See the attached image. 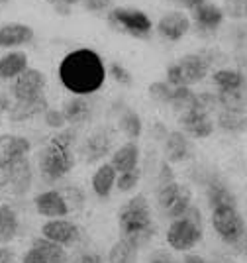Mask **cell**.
<instances>
[{
    "label": "cell",
    "mask_w": 247,
    "mask_h": 263,
    "mask_svg": "<svg viewBox=\"0 0 247 263\" xmlns=\"http://www.w3.org/2000/svg\"><path fill=\"white\" fill-rule=\"evenodd\" d=\"M30 67V59L24 51H8L0 57V81H12L20 77Z\"/></svg>",
    "instance_id": "cell-23"
},
{
    "label": "cell",
    "mask_w": 247,
    "mask_h": 263,
    "mask_svg": "<svg viewBox=\"0 0 247 263\" xmlns=\"http://www.w3.org/2000/svg\"><path fill=\"white\" fill-rule=\"evenodd\" d=\"M108 24L116 30L136 37V40H149L153 22L143 10L128 8V6H116L108 12Z\"/></svg>",
    "instance_id": "cell-5"
},
{
    "label": "cell",
    "mask_w": 247,
    "mask_h": 263,
    "mask_svg": "<svg viewBox=\"0 0 247 263\" xmlns=\"http://www.w3.org/2000/svg\"><path fill=\"white\" fill-rule=\"evenodd\" d=\"M140 179H141V169L136 167L131 171H126V173H118L116 175V189L120 193H131L136 186L140 185Z\"/></svg>",
    "instance_id": "cell-34"
},
{
    "label": "cell",
    "mask_w": 247,
    "mask_h": 263,
    "mask_svg": "<svg viewBox=\"0 0 247 263\" xmlns=\"http://www.w3.org/2000/svg\"><path fill=\"white\" fill-rule=\"evenodd\" d=\"M33 206H35V212L43 216V218H65L71 210L65 202L61 191H43L40 195H35L33 198Z\"/></svg>",
    "instance_id": "cell-16"
},
{
    "label": "cell",
    "mask_w": 247,
    "mask_h": 263,
    "mask_svg": "<svg viewBox=\"0 0 247 263\" xmlns=\"http://www.w3.org/2000/svg\"><path fill=\"white\" fill-rule=\"evenodd\" d=\"M32 149V142L18 134H0V171L26 159Z\"/></svg>",
    "instance_id": "cell-10"
},
{
    "label": "cell",
    "mask_w": 247,
    "mask_h": 263,
    "mask_svg": "<svg viewBox=\"0 0 247 263\" xmlns=\"http://www.w3.org/2000/svg\"><path fill=\"white\" fill-rule=\"evenodd\" d=\"M198 104V97H196V92H194L191 87H179V88H173V97H171V102H169V106H171L179 116L186 112V110L194 108Z\"/></svg>",
    "instance_id": "cell-30"
},
{
    "label": "cell",
    "mask_w": 247,
    "mask_h": 263,
    "mask_svg": "<svg viewBox=\"0 0 247 263\" xmlns=\"http://www.w3.org/2000/svg\"><path fill=\"white\" fill-rule=\"evenodd\" d=\"M77 142L75 130H61L49 143L40 152V173L47 181H59L65 175H69L75 167V154L73 145Z\"/></svg>",
    "instance_id": "cell-3"
},
{
    "label": "cell",
    "mask_w": 247,
    "mask_h": 263,
    "mask_svg": "<svg viewBox=\"0 0 247 263\" xmlns=\"http://www.w3.org/2000/svg\"><path fill=\"white\" fill-rule=\"evenodd\" d=\"M171 2L173 4H177L179 8H184V10L191 12V10H194L198 4H202L204 0H171Z\"/></svg>",
    "instance_id": "cell-45"
},
{
    "label": "cell",
    "mask_w": 247,
    "mask_h": 263,
    "mask_svg": "<svg viewBox=\"0 0 247 263\" xmlns=\"http://www.w3.org/2000/svg\"><path fill=\"white\" fill-rule=\"evenodd\" d=\"M47 2L53 6L57 14H63V16H67V14L71 12V6L79 4L81 0H47Z\"/></svg>",
    "instance_id": "cell-42"
},
{
    "label": "cell",
    "mask_w": 247,
    "mask_h": 263,
    "mask_svg": "<svg viewBox=\"0 0 247 263\" xmlns=\"http://www.w3.org/2000/svg\"><path fill=\"white\" fill-rule=\"evenodd\" d=\"M232 248H234L239 255H245V257H247V230L243 232V236H241V238H239V240H237Z\"/></svg>",
    "instance_id": "cell-46"
},
{
    "label": "cell",
    "mask_w": 247,
    "mask_h": 263,
    "mask_svg": "<svg viewBox=\"0 0 247 263\" xmlns=\"http://www.w3.org/2000/svg\"><path fill=\"white\" fill-rule=\"evenodd\" d=\"M61 195H63L69 210L81 209V206L85 204V195H83V191H81L79 186H67V189L61 191Z\"/></svg>",
    "instance_id": "cell-36"
},
{
    "label": "cell",
    "mask_w": 247,
    "mask_h": 263,
    "mask_svg": "<svg viewBox=\"0 0 247 263\" xmlns=\"http://www.w3.org/2000/svg\"><path fill=\"white\" fill-rule=\"evenodd\" d=\"M110 147H112V138L108 136L106 132H94L92 136H88V140L83 145V154H85L86 161L88 163H94L104 159L110 154Z\"/></svg>",
    "instance_id": "cell-24"
},
{
    "label": "cell",
    "mask_w": 247,
    "mask_h": 263,
    "mask_svg": "<svg viewBox=\"0 0 247 263\" xmlns=\"http://www.w3.org/2000/svg\"><path fill=\"white\" fill-rule=\"evenodd\" d=\"M75 263H104V259H102V255H100V253L86 252V253H83Z\"/></svg>",
    "instance_id": "cell-44"
},
{
    "label": "cell",
    "mask_w": 247,
    "mask_h": 263,
    "mask_svg": "<svg viewBox=\"0 0 247 263\" xmlns=\"http://www.w3.org/2000/svg\"><path fill=\"white\" fill-rule=\"evenodd\" d=\"M204 236V216L196 204H191L183 216L175 218L167 228V243L175 252H193Z\"/></svg>",
    "instance_id": "cell-4"
},
{
    "label": "cell",
    "mask_w": 247,
    "mask_h": 263,
    "mask_svg": "<svg viewBox=\"0 0 247 263\" xmlns=\"http://www.w3.org/2000/svg\"><path fill=\"white\" fill-rule=\"evenodd\" d=\"M116 171L110 163H102L92 175V191L98 198H108L116 185Z\"/></svg>",
    "instance_id": "cell-27"
},
{
    "label": "cell",
    "mask_w": 247,
    "mask_h": 263,
    "mask_svg": "<svg viewBox=\"0 0 247 263\" xmlns=\"http://www.w3.org/2000/svg\"><path fill=\"white\" fill-rule=\"evenodd\" d=\"M191 24L196 26V30L202 33H214L222 22H224V10L214 4L212 0H204L202 4H198L194 10H191Z\"/></svg>",
    "instance_id": "cell-13"
},
{
    "label": "cell",
    "mask_w": 247,
    "mask_h": 263,
    "mask_svg": "<svg viewBox=\"0 0 247 263\" xmlns=\"http://www.w3.org/2000/svg\"><path fill=\"white\" fill-rule=\"evenodd\" d=\"M191 18L181 10L165 12L157 22V33L167 42H179L191 32Z\"/></svg>",
    "instance_id": "cell-14"
},
{
    "label": "cell",
    "mask_w": 247,
    "mask_h": 263,
    "mask_svg": "<svg viewBox=\"0 0 247 263\" xmlns=\"http://www.w3.org/2000/svg\"><path fill=\"white\" fill-rule=\"evenodd\" d=\"M212 228L224 243L234 246L247 230V222L237 206H218L212 210Z\"/></svg>",
    "instance_id": "cell-7"
},
{
    "label": "cell",
    "mask_w": 247,
    "mask_h": 263,
    "mask_svg": "<svg viewBox=\"0 0 247 263\" xmlns=\"http://www.w3.org/2000/svg\"><path fill=\"white\" fill-rule=\"evenodd\" d=\"M163 149H165V161H169V163H183V161H188L194 157L193 142L181 130L167 132Z\"/></svg>",
    "instance_id": "cell-15"
},
{
    "label": "cell",
    "mask_w": 247,
    "mask_h": 263,
    "mask_svg": "<svg viewBox=\"0 0 247 263\" xmlns=\"http://www.w3.org/2000/svg\"><path fill=\"white\" fill-rule=\"evenodd\" d=\"M0 263H14V250L8 246H0Z\"/></svg>",
    "instance_id": "cell-47"
},
{
    "label": "cell",
    "mask_w": 247,
    "mask_h": 263,
    "mask_svg": "<svg viewBox=\"0 0 247 263\" xmlns=\"http://www.w3.org/2000/svg\"><path fill=\"white\" fill-rule=\"evenodd\" d=\"M118 128H120V132L128 138L129 142H136V140L141 136V132H143V122H141L140 114H138L136 110L126 108L122 114H120Z\"/></svg>",
    "instance_id": "cell-28"
},
{
    "label": "cell",
    "mask_w": 247,
    "mask_h": 263,
    "mask_svg": "<svg viewBox=\"0 0 247 263\" xmlns=\"http://www.w3.org/2000/svg\"><path fill=\"white\" fill-rule=\"evenodd\" d=\"M0 186H2V171H0Z\"/></svg>",
    "instance_id": "cell-50"
},
{
    "label": "cell",
    "mask_w": 247,
    "mask_h": 263,
    "mask_svg": "<svg viewBox=\"0 0 247 263\" xmlns=\"http://www.w3.org/2000/svg\"><path fill=\"white\" fill-rule=\"evenodd\" d=\"M8 2H10V0H0V6H2V4H8Z\"/></svg>",
    "instance_id": "cell-49"
},
{
    "label": "cell",
    "mask_w": 247,
    "mask_h": 263,
    "mask_svg": "<svg viewBox=\"0 0 247 263\" xmlns=\"http://www.w3.org/2000/svg\"><path fill=\"white\" fill-rule=\"evenodd\" d=\"M108 73H110V77L114 79L118 85H124V87H129L131 83H134V75L129 73L126 67L118 63V61H112L110 65H108Z\"/></svg>",
    "instance_id": "cell-35"
},
{
    "label": "cell",
    "mask_w": 247,
    "mask_h": 263,
    "mask_svg": "<svg viewBox=\"0 0 247 263\" xmlns=\"http://www.w3.org/2000/svg\"><path fill=\"white\" fill-rule=\"evenodd\" d=\"M43 120H45V124L49 126V128H53V130H63L65 128V116L61 110L57 108H47L45 112H43Z\"/></svg>",
    "instance_id": "cell-38"
},
{
    "label": "cell",
    "mask_w": 247,
    "mask_h": 263,
    "mask_svg": "<svg viewBox=\"0 0 247 263\" xmlns=\"http://www.w3.org/2000/svg\"><path fill=\"white\" fill-rule=\"evenodd\" d=\"M33 32L32 26L22 22H8L4 26H0V47H22V45H28L33 42Z\"/></svg>",
    "instance_id": "cell-18"
},
{
    "label": "cell",
    "mask_w": 247,
    "mask_h": 263,
    "mask_svg": "<svg viewBox=\"0 0 247 263\" xmlns=\"http://www.w3.org/2000/svg\"><path fill=\"white\" fill-rule=\"evenodd\" d=\"M191 204H193V191L186 185L173 181L157 186V206L167 218L175 220L183 216Z\"/></svg>",
    "instance_id": "cell-6"
},
{
    "label": "cell",
    "mask_w": 247,
    "mask_h": 263,
    "mask_svg": "<svg viewBox=\"0 0 247 263\" xmlns=\"http://www.w3.org/2000/svg\"><path fill=\"white\" fill-rule=\"evenodd\" d=\"M206 200H208V206L212 210L218 206H237V198L234 195V191L222 179H214L212 183H208Z\"/></svg>",
    "instance_id": "cell-22"
},
{
    "label": "cell",
    "mask_w": 247,
    "mask_h": 263,
    "mask_svg": "<svg viewBox=\"0 0 247 263\" xmlns=\"http://www.w3.org/2000/svg\"><path fill=\"white\" fill-rule=\"evenodd\" d=\"M42 238L53 241V243H59L63 248H69V246H75L79 238H81V230L75 222L67 218H55L45 222L42 226Z\"/></svg>",
    "instance_id": "cell-11"
},
{
    "label": "cell",
    "mask_w": 247,
    "mask_h": 263,
    "mask_svg": "<svg viewBox=\"0 0 247 263\" xmlns=\"http://www.w3.org/2000/svg\"><path fill=\"white\" fill-rule=\"evenodd\" d=\"M138 248L120 238L108 252V263H138Z\"/></svg>",
    "instance_id": "cell-31"
},
{
    "label": "cell",
    "mask_w": 247,
    "mask_h": 263,
    "mask_svg": "<svg viewBox=\"0 0 247 263\" xmlns=\"http://www.w3.org/2000/svg\"><path fill=\"white\" fill-rule=\"evenodd\" d=\"M20 232V220L10 204H0V246H8Z\"/></svg>",
    "instance_id": "cell-26"
},
{
    "label": "cell",
    "mask_w": 247,
    "mask_h": 263,
    "mask_svg": "<svg viewBox=\"0 0 247 263\" xmlns=\"http://www.w3.org/2000/svg\"><path fill=\"white\" fill-rule=\"evenodd\" d=\"M32 246L42 253L43 259L47 263H67V259H69V255H67L63 246L53 243V241L45 240V238H35Z\"/></svg>",
    "instance_id": "cell-29"
},
{
    "label": "cell",
    "mask_w": 247,
    "mask_h": 263,
    "mask_svg": "<svg viewBox=\"0 0 247 263\" xmlns=\"http://www.w3.org/2000/svg\"><path fill=\"white\" fill-rule=\"evenodd\" d=\"M212 83L220 95H236L245 87V79L236 69H218L212 73Z\"/></svg>",
    "instance_id": "cell-21"
},
{
    "label": "cell",
    "mask_w": 247,
    "mask_h": 263,
    "mask_svg": "<svg viewBox=\"0 0 247 263\" xmlns=\"http://www.w3.org/2000/svg\"><path fill=\"white\" fill-rule=\"evenodd\" d=\"M118 226L122 240L141 250L155 236V222L151 216L149 200L145 195H136L118 210Z\"/></svg>",
    "instance_id": "cell-2"
},
{
    "label": "cell",
    "mask_w": 247,
    "mask_h": 263,
    "mask_svg": "<svg viewBox=\"0 0 247 263\" xmlns=\"http://www.w3.org/2000/svg\"><path fill=\"white\" fill-rule=\"evenodd\" d=\"M175 65L181 73L184 87H193L196 83H202L210 75V61L204 59L200 53H186L179 61H175Z\"/></svg>",
    "instance_id": "cell-12"
},
{
    "label": "cell",
    "mask_w": 247,
    "mask_h": 263,
    "mask_svg": "<svg viewBox=\"0 0 247 263\" xmlns=\"http://www.w3.org/2000/svg\"><path fill=\"white\" fill-rule=\"evenodd\" d=\"M106 67L102 57L92 49H75L65 55L59 65V81L75 97H86L97 92L104 85Z\"/></svg>",
    "instance_id": "cell-1"
},
{
    "label": "cell",
    "mask_w": 247,
    "mask_h": 263,
    "mask_svg": "<svg viewBox=\"0 0 247 263\" xmlns=\"http://www.w3.org/2000/svg\"><path fill=\"white\" fill-rule=\"evenodd\" d=\"M181 263H208V261H206L202 255H198V253H186Z\"/></svg>",
    "instance_id": "cell-48"
},
{
    "label": "cell",
    "mask_w": 247,
    "mask_h": 263,
    "mask_svg": "<svg viewBox=\"0 0 247 263\" xmlns=\"http://www.w3.org/2000/svg\"><path fill=\"white\" fill-rule=\"evenodd\" d=\"M179 124H181V132L193 140H204L214 134V120L210 118V112L200 108L198 104L183 112L179 116Z\"/></svg>",
    "instance_id": "cell-9"
},
{
    "label": "cell",
    "mask_w": 247,
    "mask_h": 263,
    "mask_svg": "<svg viewBox=\"0 0 247 263\" xmlns=\"http://www.w3.org/2000/svg\"><path fill=\"white\" fill-rule=\"evenodd\" d=\"M47 79L40 69L28 67L20 77L14 79L12 85V99L14 100H35L45 97Z\"/></svg>",
    "instance_id": "cell-8"
},
{
    "label": "cell",
    "mask_w": 247,
    "mask_h": 263,
    "mask_svg": "<svg viewBox=\"0 0 247 263\" xmlns=\"http://www.w3.org/2000/svg\"><path fill=\"white\" fill-rule=\"evenodd\" d=\"M147 90H149V97L153 102H157V104H167V106H169L171 97H173V87L167 81H153Z\"/></svg>",
    "instance_id": "cell-33"
},
{
    "label": "cell",
    "mask_w": 247,
    "mask_h": 263,
    "mask_svg": "<svg viewBox=\"0 0 247 263\" xmlns=\"http://www.w3.org/2000/svg\"><path fill=\"white\" fill-rule=\"evenodd\" d=\"M147 263H181L171 252H167V250H157V252H153L149 255V261Z\"/></svg>",
    "instance_id": "cell-40"
},
{
    "label": "cell",
    "mask_w": 247,
    "mask_h": 263,
    "mask_svg": "<svg viewBox=\"0 0 247 263\" xmlns=\"http://www.w3.org/2000/svg\"><path fill=\"white\" fill-rule=\"evenodd\" d=\"M175 181V173H173V167L169 161H161L159 165V175H157V183L159 185H167Z\"/></svg>",
    "instance_id": "cell-39"
},
{
    "label": "cell",
    "mask_w": 247,
    "mask_h": 263,
    "mask_svg": "<svg viewBox=\"0 0 247 263\" xmlns=\"http://www.w3.org/2000/svg\"><path fill=\"white\" fill-rule=\"evenodd\" d=\"M218 124L224 132H243L247 128V118L241 110H226L220 114Z\"/></svg>",
    "instance_id": "cell-32"
},
{
    "label": "cell",
    "mask_w": 247,
    "mask_h": 263,
    "mask_svg": "<svg viewBox=\"0 0 247 263\" xmlns=\"http://www.w3.org/2000/svg\"><path fill=\"white\" fill-rule=\"evenodd\" d=\"M224 16L230 18H245L247 16V0H226L224 4Z\"/></svg>",
    "instance_id": "cell-37"
},
{
    "label": "cell",
    "mask_w": 247,
    "mask_h": 263,
    "mask_svg": "<svg viewBox=\"0 0 247 263\" xmlns=\"http://www.w3.org/2000/svg\"><path fill=\"white\" fill-rule=\"evenodd\" d=\"M140 145L136 142H126L110 157V165L114 167L116 173H126L136 167H140Z\"/></svg>",
    "instance_id": "cell-20"
},
{
    "label": "cell",
    "mask_w": 247,
    "mask_h": 263,
    "mask_svg": "<svg viewBox=\"0 0 247 263\" xmlns=\"http://www.w3.org/2000/svg\"><path fill=\"white\" fill-rule=\"evenodd\" d=\"M2 186H8L14 195H26L32 186V165L28 159H22L18 163L2 171Z\"/></svg>",
    "instance_id": "cell-17"
},
{
    "label": "cell",
    "mask_w": 247,
    "mask_h": 263,
    "mask_svg": "<svg viewBox=\"0 0 247 263\" xmlns=\"http://www.w3.org/2000/svg\"><path fill=\"white\" fill-rule=\"evenodd\" d=\"M20 263H47L45 261V259H43V255L40 252H37V250H35V248H30V250H28V252L24 253V257H22V261Z\"/></svg>",
    "instance_id": "cell-43"
},
{
    "label": "cell",
    "mask_w": 247,
    "mask_h": 263,
    "mask_svg": "<svg viewBox=\"0 0 247 263\" xmlns=\"http://www.w3.org/2000/svg\"><path fill=\"white\" fill-rule=\"evenodd\" d=\"M63 116L67 124H83L90 120L92 116V106L86 97H73L63 104Z\"/></svg>",
    "instance_id": "cell-25"
},
{
    "label": "cell",
    "mask_w": 247,
    "mask_h": 263,
    "mask_svg": "<svg viewBox=\"0 0 247 263\" xmlns=\"http://www.w3.org/2000/svg\"><path fill=\"white\" fill-rule=\"evenodd\" d=\"M47 108H49V104H47L45 97H42L35 100H14V104H10L6 110H8L10 122H26L43 114Z\"/></svg>",
    "instance_id": "cell-19"
},
{
    "label": "cell",
    "mask_w": 247,
    "mask_h": 263,
    "mask_svg": "<svg viewBox=\"0 0 247 263\" xmlns=\"http://www.w3.org/2000/svg\"><path fill=\"white\" fill-rule=\"evenodd\" d=\"M81 4L88 12H102L112 6V0H81Z\"/></svg>",
    "instance_id": "cell-41"
}]
</instances>
